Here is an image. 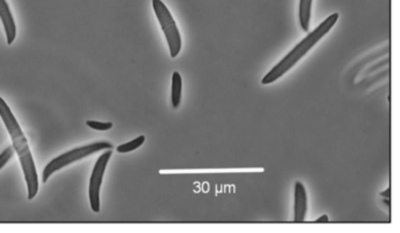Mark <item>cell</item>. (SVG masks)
<instances>
[{"instance_id": "5b68a950", "label": "cell", "mask_w": 400, "mask_h": 233, "mask_svg": "<svg viewBox=\"0 0 400 233\" xmlns=\"http://www.w3.org/2000/svg\"><path fill=\"white\" fill-rule=\"evenodd\" d=\"M112 150L107 149V151H104V153L101 155L95 163L94 169H93L92 171L91 180H89V203H91V208L94 212L100 211V189L101 184H102L103 174L104 171H106L110 158L112 157Z\"/></svg>"}, {"instance_id": "8992f818", "label": "cell", "mask_w": 400, "mask_h": 233, "mask_svg": "<svg viewBox=\"0 0 400 233\" xmlns=\"http://www.w3.org/2000/svg\"><path fill=\"white\" fill-rule=\"evenodd\" d=\"M306 209H308V196L306 190L301 182L295 183V204H294V220L302 223L305 219Z\"/></svg>"}, {"instance_id": "8fae6325", "label": "cell", "mask_w": 400, "mask_h": 233, "mask_svg": "<svg viewBox=\"0 0 400 233\" xmlns=\"http://www.w3.org/2000/svg\"><path fill=\"white\" fill-rule=\"evenodd\" d=\"M86 124L89 128H92V129H95L99 131H106L113 128L112 122H98V121H91V120H88Z\"/></svg>"}, {"instance_id": "ba28073f", "label": "cell", "mask_w": 400, "mask_h": 233, "mask_svg": "<svg viewBox=\"0 0 400 233\" xmlns=\"http://www.w3.org/2000/svg\"><path fill=\"white\" fill-rule=\"evenodd\" d=\"M311 6L312 0H300V25L304 32H308L310 27V19H311Z\"/></svg>"}, {"instance_id": "9c48e42d", "label": "cell", "mask_w": 400, "mask_h": 233, "mask_svg": "<svg viewBox=\"0 0 400 233\" xmlns=\"http://www.w3.org/2000/svg\"><path fill=\"white\" fill-rule=\"evenodd\" d=\"M181 94H182V77L180 75V73L174 72L172 77V104L175 109L180 106Z\"/></svg>"}, {"instance_id": "7a4b0ae2", "label": "cell", "mask_w": 400, "mask_h": 233, "mask_svg": "<svg viewBox=\"0 0 400 233\" xmlns=\"http://www.w3.org/2000/svg\"><path fill=\"white\" fill-rule=\"evenodd\" d=\"M339 18V14L333 13L329 15L323 22H321L316 30H313L309 36H306L300 44L295 46L290 53L283 57V59L278 62L271 71L266 74L265 76L262 79L263 84H270L275 82L276 80H278L279 77H282L284 74L290 71L295 65L300 61L306 53L311 49L314 45L317 44L321 39H323L326 34H328L333 26L336 25Z\"/></svg>"}, {"instance_id": "4fadbf2b", "label": "cell", "mask_w": 400, "mask_h": 233, "mask_svg": "<svg viewBox=\"0 0 400 233\" xmlns=\"http://www.w3.org/2000/svg\"><path fill=\"white\" fill-rule=\"evenodd\" d=\"M329 220V217L326 216V215H324V216H322L321 218H318L317 220H316V223H326V221Z\"/></svg>"}, {"instance_id": "6da1fadb", "label": "cell", "mask_w": 400, "mask_h": 233, "mask_svg": "<svg viewBox=\"0 0 400 233\" xmlns=\"http://www.w3.org/2000/svg\"><path fill=\"white\" fill-rule=\"evenodd\" d=\"M0 118H2L4 124H5L7 131H9L11 139H12L13 149L18 154L19 160H20V164L27 184V198H29V200H32L37 196L39 190L36 164H34L29 142H27L26 136L22 133L20 124L18 123L9 104L5 102V100L2 99V96H0Z\"/></svg>"}, {"instance_id": "52a82bcc", "label": "cell", "mask_w": 400, "mask_h": 233, "mask_svg": "<svg viewBox=\"0 0 400 233\" xmlns=\"http://www.w3.org/2000/svg\"><path fill=\"white\" fill-rule=\"evenodd\" d=\"M0 20L5 30L7 44H13L15 36H17V26H15L14 18L6 0H0Z\"/></svg>"}, {"instance_id": "7c38bea8", "label": "cell", "mask_w": 400, "mask_h": 233, "mask_svg": "<svg viewBox=\"0 0 400 233\" xmlns=\"http://www.w3.org/2000/svg\"><path fill=\"white\" fill-rule=\"evenodd\" d=\"M14 153H15V151L13 149V147L9 145L5 150L3 151L2 154H0V170H2V168H4V166H5L6 163L13 157Z\"/></svg>"}, {"instance_id": "30bf717a", "label": "cell", "mask_w": 400, "mask_h": 233, "mask_svg": "<svg viewBox=\"0 0 400 233\" xmlns=\"http://www.w3.org/2000/svg\"><path fill=\"white\" fill-rule=\"evenodd\" d=\"M145 141H146V137L143 135H141V136H139V137L134 138L133 141L123 143V144H120L118 148H116V151H118V153H120V154L130 153V151L137 150L138 148L141 147L143 143H145Z\"/></svg>"}, {"instance_id": "3957f363", "label": "cell", "mask_w": 400, "mask_h": 233, "mask_svg": "<svg viewBox=\"0 0 400 233\" xmlns=\"http://www.w3.org/2000/svg\"><path fill=\"white\" fill-rule=\"evenodd\" d=\"M112 148L113 144L110 142H94L91 143V144L75 148V149L69 150L67 153L61 154L60 156L53 158V160L45 166L44 171H42V182L47 183L48 178L52 176L54 172H57L58 170H61L65 168V166L72 164V163L84 160V158L91 156V155L98 153V151L112 149Z\"/></svg>"}, {"instance_id": "5bb4252c", "label": "cell", "mask_w": 400, "mask_h": 233, "mask_svg": "<svg viewBox=\"0 0 400 233\" xmlns=\"http://www.w3.org/2000/svg\"><path fill=\"white\" fill-rule=\"evenodd\" d=\"M380 196H382V197H385V198H388V196H390V189H386L385 191L380 193Z\"/></svg>"}, {"instance_id": "277c9868", "label": "cell", "mask_w": 400, "mask_h": 233, "mask_svg": "<svg viewBox=\"0 0 400 233\" xmlns=\"http://www.w3.org/2000/svg\"><path fill=\"white\" fill-rule=\"evenodd\" d=\"M153 9L158 24L162 28V32L167 39V42H168L170 56L176 57L182 48V39L176 22L174 20L168 7L161 0H153Z\"/></svg>"}]
</instances>
